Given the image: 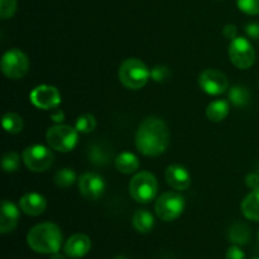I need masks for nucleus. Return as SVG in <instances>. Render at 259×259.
I'll return each mask as SVG.
<instances>
[{
	"mask_svg": "<svg viewBox=\"0 0 259 259\" xmlns=\"http://www.w3.org/2000/svg\"><path fill=\"white\" fill-rule=\"evenodd\" d=\"M199 85L209 95H222L227 91L229 82L223 72L215 68H207L200 73Z\"/></svg>",
	"mask_w": 259,
	"mask_h": 259,
	"instance_id": "10",
	"label": "nucleus"
},
{
	"mask_svg": "<svg viewBox=\"0 0 259 259\" xmlns=\"http://www.w3.org/2000/svg\"><path fill=\"white\" fill-rule=\"evenodd\" d=\"M258 174H259V172H258Z\"/></svg>",
	"mask_w": 259,
	"mask_h": 259,
	"instance_id": "40",
	"label": "nucleus"
},
{
	"mask_svg": "<svg viewBox=\"0 0 259 259\" xmlns=\"http://www.w3.org/2000/svg\"><path fill=\"white\" fill-rule=\"evenodd\" d=\"M169 144V131L164 120L157 116H148L138 126L136 147L142 154L148 157L161 156Z\"/></svg>",
	"mask_w": 259,
	"mask_h": 259,
	"instance_id": "1",
	"label": "nucleus"
},
{
	"mask_svg": "<svg viewBox=\"0 0 259 259\" xmlns=\"http://www.w3.org/2000/svg\"><path fill=\"white\" fill-rule=\"evenodd\" d=\"M164 179L168 186L177 191H185L191 185V175L184 166L180 164H171L167 167Z\"/></svg>",
	"mask_w": 259,
	"mask_h": 259,
	"instance_id": "13",
	"label": "nucleus"
},
{
	"mask_svg": "<svg viewBox=\"0 0 259 259\" xmlns=\"http://www.w3.org/2000/svg\"><path fill=\"white\" fill-rule=\"evenodd\" d=\"M76 129L78 133L88 134L91 133L94 129L96 128V119L93 114H83V115L78 116L76 120Z\"/></svg>",
	"mask_w": 259,
	"mask_h": 259,
	"instance_id": "26",
	"label": "nucleus"
},
{
	"mask_svg": "<svg viewBox=\"0 0 259 259\" xmlns=\"http://www.w3.org/2000/svg\"><path fill=\"white\" fill-rule=\"evenodd\" d=\"M119 80L129 90H139L151 78V70L138 58H128L119 67Z\"/></svg>",
	"mask_w": 259,
	"mask_h": 259,
	"instance_id": "3",
	"label": "nucleus"
},
{
	"mask_svg": "<svg viewBox=\"0 0 259 259\" xmlns=\"http://www.w3.org/2000/svg\"><path fill=\"white\" fill-rule=\"evenodd\" d=\"M245 33L252 39H259V23H249V24H247Z\"/></svg>",
	"mask_w": 259,
	"mask_h": 259,
	"instance_id": "33",
	"label": "nucleus"
},
{
	"mask_svg": "<svg viewBox=\"0 0 259 259\" xmlns=\"http://www.w3.org/2000/svg\"><path fill=\"white\" fill-rule=\"evenodd\" d=\"M132 224L137 232L146 234V233L151 232L152 228L154 227V218L147 210H137L132 219Z\"/></svg>",
	"mask_w": 259,
	"mask_h": 259,
	"instance_id": "20",
	"label": "nucleus"
},
{
	"mask_svg": "<svg viewBox=\"0 0 259 259\" xmlns=\"http://www.w3.org/2000/svg\"><path fill=\"white\" fill-rule=\"evenodd\" d=\"M50 259H66L65 255L60 254V253H55V254H52V257H51Z\"/></svg>",
	"mask_w": 259,
	"mask_h": 259,
	"instance_id": "36",
	"label": "nucleus"
},
{
	"mask_svg": "<svg viewBox=\"0 0 259 259\" xmlns=\"http://www.w3.org/2000/svg\"><path fill=\"white\" fill-rule=\"evenodd\" d=\"M28 247L40 254H55L62 245V233L53 223H42L28 232Z\"/></svg>",
	"mask_w": 259,
	"mask_h": 259,
	"instance_id": "2",
	"label": "nucleus"
},
{
	"mask_svg": "<svg viewBox=\"0 0 259 259\" xmlns=\"http://www.w3.org/2000/svg\"><path fill=\"white\" fill-rule=\"evenodd\" d=\"M225 259H245V253L238 245H232L225 254Z\"/></svg>",
	"mask_w": 259,
	"mask_h": 259,
	"instance_id": "31",
	"label": "nucleus"
},
{
	"mask_svg": "<svg viewBox=\"0 0 259 259\" xmlns=\"http://www.w3.org/2000/svg\"><path fill=\"white\" fill-rule=\"evenodd\" d=\"M240 12L248 15H259V0H237Z\"/></svg>",
	"mask_w": 259,
	"mask_h": 259,
	"instance_id": "28",
	"label": "nucleus"
},
{
	"mask_svg": "<svg viewBox=\"0 0 259 259\" xmlns=\"http://www.w3.org/2000/svg\"><path fill=\"white\" fill-rule=\"evenodd\" d=\"M22 158L28 169L33 172H45L52 166L55 156L47 147L34 144L23 151Z\"/></svg>",
	"mask_w": 259,
	"mask_h": 259,
	"instance_id": "7",
	"label": "nucleus"
},
{
	"mask_svg": "<svg viewBox=\"0 0 259 259\" xmlns=\"http://www.w3.org/2000/svg\"><path fill=\"white\" fill-rule=\"evenodd\" d=\"M29 68V60L23 51L9 50L2 58V71L8 78L18 80L22 78Z\"/></svg>",
	"mask_w": 259,
	"mask_h": 259,
	"instance_id": "9",
	"label": "nucleus"
},
{
	"mask_svg": "<svg viewBox=\"0 0 259 259\" xmlns=\"http://www.w3.org/2000/svg\"><path fill=\"white\" fill-rule=\"evenodd\" d=\"M19 222V209L12 201L3 200L0 210V233L8 234L17 228Z\"/></svg>",
	"mask_w": 259,
	"mask_h": 259,
	"instance_id": "14",
	"label": "nucleus"
},
{
	"mask_svg": "<svg viewBox=\"0 0 259 259\" xmlns=\"http://www.w3.org/2000/svg\"><path fill=\"white\" fill-rule=\"evenodd\" d=\"M78 191L85 197L86 200H95L100 199L105 190V182L100 175L95 172H86L82 174L77 180Z\"/></svg>",
	"mask_w": 259,
	"mask_h": 259,
	"instance_id": "11",
	"label": "nucleus"
},
{
	"mask_svg": "<svg viewBox=\"0 0 259 259\" xmlns=\"http://www.w3.org/2000/svg\"><path fill=\"white\" fill-rule=\"evenodd\" d=\"M245 185L252 190L259 187V174H257V172H250V174H248L247 177H245Z\"/></svg>",
	"mask_w": 259,
	"mask_h": 259,
	"instance_id": "32",
	"label": "nucleus"
},
{
	"mask_svg": "<svg viewBox=\"0 0 259 259\" xmlns=\"http://www.w3.org/2000/svg\"><path fill=\"white\" fill-rule=\"evenodd\" d=\"M114 259H126V258L123 257V255H119V257H116V258H114Z\"/></svg>",
	"mask_w": 259,
	"mask_h": 259,
	"instance_id": "37",
	"label": "nucleus"
},
{
	"mask_svg": "<svg viewBox=\"0 0 259 259\" xmlns=\"http://www.w3.org/2000/svg\"><path fill=\"white\" fill-rule=\"evenodd\" d=\"M169 75H171V71L167 66L158 65L152 68L151 71V78L156 82H164L169 77Z\"/></svg>",
	"mask_w": 259,
	"mask_h": 259,
	"instance_id": "30",
	"label": "nucleus"
},
{
	"mask_svg": "<svg viewBox=\"0 0 259 259\" xmlns=\"http://www.w3.org/2000/svg\"><path fill=\"white\" fill-rule=\"evenodd\" d=\"M76 174L71 168H62L55 175V184L61 189H67L76 182Z\"/></svg>",
	"mask_w": 259,
	"mask_h": 259,
	"instance_id": "25",
	"label": "nucleus"
},
{
	"mask_svg": "<svg viewBox=\"0 0 259 259\" xmlns=\"http://www.w3.org/2000/svg\"><path fill=\"white\" fill-rule=\"evenodd\" d=\"M115 167L120 174L132 175L139 169V159L131 152H123L115 158Z\"/></svg>",
	"mask_w": 259,
	"mask_h": 259,
	"instance_id": "17",
	"label": "nucleus"
},
{
	"mask_svg": "<svg viewBox=\"0 0 259 259\" xmlns=\"http://www.w3.org/2000/svg\"><path fill=\"white\" fill-rule=\"evenodd\" d=\"M29 98L35 108L45 109V110L58 108V105L61 104L60 91L55 86L51 85L37 86L32 90Z\"/></svg>",
	"mask_w": 259,
	"mask_h": 259,
	"instance_id": "12",
	"label": "nucleus"
},
{
	"mask_svg": "<svg viewBox=\"0 0 259 259\" xmlns=\"http://www.w3.org/2000/svg\"><path fill=\"white\" fill-rule=\"evenodd\" d=\"M242 212L248 220L259 222V187L253 190L242 202Z\"/></svg>",
	"mask_w": 259,
	"mask_h": 259,
	"instance_id": "18",
	"label": "nucleus"
},
{
	"mask_svg": "<svg viewBox=\"0 0 259 259\" xmlns=\"http://www.w3.org/2000/svg\"><path fill=\"white\" fill-rule=\"evenodd\" d=\"M257 237H258V242H259V229H258V233H257Z\"/></svg>",
	"mask_w": 259,
	"mask_h": 259,
	"instance_id": "38",
	"label": "nucleus"
},
{
	"mask_svg": "<svg viewBox=\"0 0 259 259\" xmlns=\"http://www.w3.org/2000/svg\"><path fill=\"white\" fill-rule=\"evenodd\" d=\"M230 110V104L228 100H215L209 104L206 109V116L214 123L223 121L228 116Z\"/></svg>",
	"mask_w": 259,
	"mask_h": 259,
	"instance_id": "19",
	"label": "nucleus"
},
{
	"mask_svg": "<svg viewBox=\"0 0 259 259\" xmlns=\"http://www.w3.org/2000/svg\"><path fill=\"white\" fill-rule=\"evenodd\" d=\"M24 121L20 115L17 113H7L3 116V128L7 133L18 134L23 131Z\"/></svg>",
	"mask_w": 259,
	"mask_h": 259,
	"instance_id": "23",
	"label": "nucleus"
},
{
	"mask_svg": "<svg viewBox=\"0 0 259 259\" xmlns=\"http://www.w3.org/2000/svg\"><path fill=\"white\" fill-rule=\"evenodd\" d=\"M223 34L225 35V38L233 40L238 37V29L234 24H227L223 29Z\"/></svg>",
	"mask_w": 259,
	"mask_h": 259,
	"instance_id": "34",
	"label": "nucleus"
},
{
	"mask_svg": "<svg viewBox=\"0 0 259 259\" xmlns=\"http://www.w3.org/2000/svg\"><path fill=\"white\" fill-rule=\"evenodd\" d=\"M91 240L85 234H75L70 237L66 242L63 250L65 254L70 258H82L90 252Z\"/></svg>",
	"mask_w": 259,
	"mask_h": 259,
	"instance_id": "15",
	"label": "nucleus"
},
{
	"mask_svg": "<svg viewBox=\"0 0 259 259\" xmlns=\"http://www.w3.org/2000/svg\"><path fill=\"white\" fill-rule=\"evenodd\" d=\"M19 163H20V157L17 152H7L4 154L2 159V166L3 169L8 174H12V172H15L18 168H19Z\"/></svg>",
	"mask_w": 259,
	"mask_h": 259,
	"instance_id": "27",
	"label": "nucleus"
},
{
	"mask_svg": "<svg viewBox=\"0 0 259 259\" xmlns=\"http://www.w3.org/2000/svg\"><path fill=\"white\" fill-rule=\"evenodd\" d=\"M89 159L95 166H105L110 162V152L106 151L100 144H93L88 151Z\"/></svg>",
	"mask_w": 259,
	"mask_h": 259,
	"instance_id": "22",
	"label": "nucleus"
},
{
	"mask_svg": "<svg viewBox=\"0 0 259 259\" xmlns=\"http://www.w3.org/2000/svg\"><path fill=\"white\" fill-rule=\"evenodd\" d=\"M185 209V199L180 194L167 191L157 199L154 210L157 217L163 222H174L181 217Z\"/></svg>",
	"mask_w": 259,
	"mask_h": 259,
	"instance_id": "6",
	"label": "nucleus"
},
{
	"mask_svg": "<svg viewBox=\"0 0 259 259\" xmlns=\"http://www.w3.org/2000/svg\"><path fill=\"white\" fill-rule=\"evenodd\" d=\"M51 119H52L55 123L61 124L63 120H65V113L58 108L52 109V111H51Z\"/></svg>",
	"mask_w": 259,
	"mask_h": 259,
	"instance_id": "35",
	"label": "nucleus"
},
{
	"mask_svg": "<svg viewBox=\"0 0 259 259\" xmlns=\"http://www.w3.org/2000/svg\"><path fill=\"white\" fill-rule=\"evenodd\" d=\"M229 58L235 67L247 70L254 65L255 51L247 38L237 37L235 39L230 40Z\"/></svg>",
	"mask_w": 259,
	"mask_h": 259,
	"instance_id": "8",
	"label": "nucleus"
},
{
	"mask_svg": "<svg viewBox=\"0 0 259 259\" xmlns=\"http://www.w3.org/2000/svg\"><path fill=\"white\" fill-rule=\"evenodd\" d=\"M229 100L235 106H245L250 100V94L243 86H233L229 90Z\"/></svg>",
	"mask_w": 259,
	"mask_h": 259,
	"instance_id": "24",
	"label": "nucleus"
},
{
	"mask_svg": "<svg viewBox=\"0 0 259 259\" xmlns=\"http://www.w3.org/2000/svg\"><path fill=\"white\" fill-rule=\"evenodd\" d=\"M228 237L232 243L237 245H244L250 240V229L244 223H235L230 227Z\"/></svg>",
	"mask_w": 259,
	"mask_h": 259,
	"instance_id": "21",
	"label": "nucleus"
},
{
	"mask_svg": "<svg viewBox=\"0 0 259 259\" xmlns=\"http://www.w3.org/2000/svg\"><path fill=\"white\" fill-rule=\"evenodd\" d=\"M252 259H259V258H252Z\"/></svg>",
	"mask_w": 259,
	"mask_h": 259,
	"instance_id": "39",
	"label": "nucleus"
},
{
	"mask_svg": "<svg viewBox=\"0 0 259 259\" xmlns=\"http://www.w3.org/2000/svg\"><path fill=\"white\" fill-rule=\"evenodd\" d=\"M47 201L45 196L37 192H29L19 200V209L29 217H39L46 211Z\"/></svg>",
	"mask_w": 259,
	"mask_h": 259,
	"instance_id": "16",
	"label": "nucleus"
},
{
	"mask_svg": "<svg viewBox=\"0 0 259 259\" xmlns=\"http://www.w3.org/2000/svg\"><path fill=\"white\" fill-rule=\"evenodd\" d=\"M158 192V181L156 176L148 171H141L133 176L129 182V194L132 199L139 204H148L154 200Z\"/></svg>",
	"mask_w": 259,
	"mask_h": 259,
	"instance_id": "4",
	"label": "nucleus"
},
{
	"mask_svg": "<svg viewBox=\"0 0 259 259\" xmlns=\"http://www.w3.org/2000/svg\"><path fill=\"white\" fill-rule=\"evenodd\" d=\"M17 10V0H0V17L8 19L14 15Z\"/></svg>",
	"mask_w": 259,
	"mask_h": 259,
	"instance_id": "29",
	"label": "nucleus"
},
{
	"mask_svg": "<svg viewBox=\"0 0 259 259\" xmlns=\"http://www.w3.org/2000/svg\"><path fill=\"white\" fill-rule=\"evenodd\" d=\"M48 146L57 152L67 153L72 151L78 142V132L76 128L65 124H56L51 126L46 134Z\"/></svg>",
	"mask_w": 259,
	"mask_h": 259,
	"instance_id": "5",
	"label": "nucleus"
}]
</instances>
